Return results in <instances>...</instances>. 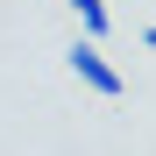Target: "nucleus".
Here are the masks:
<instances>
[{
  "instance_id": "obj_1",
  "label": "nucleus",
  "mask_w": 156,
  "mask_h": 156,
  "mask_svg": "<svg viewBox=\"0 0 156 156\" xmlns=\"http://www.w3.org/2000/svg\"><path fill=\"white\" fill-rule=\"evenodd\" d=\"M64 64H71L78 78H85V85H92L99 99H121V92H128V78H121V71L107 64V50H99L92 36H85V43H71V57H64Z\"/></svg>"
},
{
  "instance_id": "obj_2",
  "label": "nucleus",
  "mask_w": 156,
  "mask_h": 156,
  "mask_svg": "<svg viewBox=\"0 0 156 156\" xmlns=\"http://www.w3.org/2000/svg\"><path fill=\"white\" fill-rule=\"evenodd\" d=\"M71 14L85 21V36H92V43H99V36L114 29V14H107V0H71Z\"/></svg>"
},
{
  "instance_id": "obj_3",
  "label": "nucleus",
  "mask_w": 156,
  "mask_h": 156,
  "mask_svg": "<svg viewBox=\"0 0 156 156\" xmlns=\"http://www.w3.org/2000/svg\"><path fill=\"white\" fill-rule=\"evenodd\" d=\"M142 43H149V50H156V21H149V29H142Z\"/></svg>"
}]
</instances>
